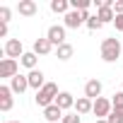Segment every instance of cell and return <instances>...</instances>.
I'll use <instances>...</instances> for the list:
<instances>
[{
	"mask_svg": "<svg viewBox=\"0 0 123 123\" xmlns=\"http://www.w3.org/2000/svg\"><path fill=\"white\" fill-rule=\"evenodd\" d=\"M0 36H7V24H0Z\"/></svg>",
	"mask_w": 123,
	"mask_h": 123,
	"instance_id": "4316f807",
	"label": "cell"
},
{
	"mask_svg": "<svg viewBox=\"0 0 123 123\" xmlns=\"http://www.w3.org/2000/svg\"><path fill=\"white\" fill-rule=\"evenodd\" d=\"M58 85H53V82H46V87L43 89H39L36 92V97H34V101L41 106V109H48L51 104H55V99H58Z\"/></svg>",
	"mask_w": 123,
	"mask_h": 123,
	"instance_id": "6da1fadb",
	"label": "cell"
},
{
	"mask_svg": "<svg viewBox=\"0 0 123 123\" xmlns=\"http://www.w3.org/2000/svg\"><path fill=\"white\" fill-rule=\"evenodd\" d=\"M113 24H116V29H118V31H123V15H116Z\"/></svg>",
	"mask_w": 123,
	"mask_h": 123,
	"instance_id": "d4e9b609",
	"label": "cell"
},
{
	"mask_svg": "<svg viewBox=\"0 0 123 123\" xmlns=\"http://www.w3.org/2000/svg\"><path fill=\"white\" fill-rule=\"evenodd\" d=\"M55 55H58V60H68V58H73V46H70V43H63V46H58Z\"/></svg>",
	"mask_w": 123,
	"mask_h": 123,
	"instance_id": "d6986e66",
	"label": "cell"
},
{
	"mask_svg": "<svg viewBox=\"0 0 123 123\" xmlns=\"http://www.w3.org/2000/svg\"><path fill=\"white\" fill-rule=\"evenodd\" d=\"M92 109H94V101L87 99V97H80V99L75 101V113H80V116H82V113H89Z\"/></svg>",
	"mask_w": 123,
	"mask_h": 123,
	"instance_id": "5bb4252c",
	"label": "cell"
},
{
	"mask_svg": "<svg viewBox=\"0 0 123 123\" xmlns=\"http://www.w3.org/2000/svg\"><path fill=\"white\" fill-rule=\"evenodd\" d=\"M46 39L53 43V46H63V43H68L65 41V27H48V31H46Z\"/></svg>",
	"mask_w": 123,
	"mask_h": 123,
	"instance_id": "277c9868",
	"label": "cell"
},
{
	"mask_svg": "<svg viewBox=\"0 0 123 123\" xmlns=\"http://www.w3.org/2000/svg\"><path fill=\"white\" fill-rule=\"evenodd\" d=\"M43 118L48 123H60V121H63V109L55 106V104H51L48 109H43Z\"/></svg>",
	"mask_w": 123,
	"mask_h": 123,
	"instance_id": "9c48e42d",
	"label": "cell"
},
{
	"mask_svg": "<svg viewBox=\"0 0 123 123\" xmlns=\"http://www.w3.org/2000/svg\"><path fill=\"white\" fill-rule=\"evenodd\" d=\"M68 7H70V0H51V10L58 15H68L70 12Z\"/></svg>",
	"mask_w": 123,
	"mask_h": 123,
	"instance_id": "e0dca14e",
	"label": "cell"
},
{
	"mask_svg": "<svg viewBox=\"0 0 123 123\" xmlns=\"http://www.w3.org/2000/svg\"><path fill=\"white\" fill-rule=\"evenodd\" d=\"M10 17H12V10L3 5V7H0V24H7V22H10Z\"/></svg>",
	"mask_w": 123,
	"mask_h": 123,
	"instance_id": "44dd1931",
	"label": "cell"
},
{
	"mask_svg": "<svg viewBox=\"0 0 123 123\" xmlns=\"http://www.w3.org/2000/svg\"><path fill=\"white\" fill-rule=\"evenodd\" d=\"M118 55H121V41L113 39V36L104 39L101 41V58L106 63H113V60H118Z\"/></svg>",
	"mask_w": 123,
	"mask_h": 123,
	"instance_id": "7a4b0ae2",
	"label": "cell"
},
{
	"mask_svg": "<svg viewBox=\"0 0 123 123\" xmlns=\"http://www.w3.org/2000/svg\"><path fill=\"white\" fill-rule=\"evenodd\" d=\"M19 65H17V60H12V58H3V63H0V77H17L19 73Z\"/></svg>",
	"mask_w": 123,
	"mask_h": 123,
	"instance_id": "5b68a950",
	"label": "cell"
},
{
	"mask_svg": "<svg viewBox=\"0 0 123 123\" xmlns=\"http://www.w3.org/2000/svg\"><path fill=\"white\" fill-rule=\"evenodd\" d=\"M27 77H29V87H31V89L39 92V89L46 87V80H43V73H41V70H31Z\"/></svg>",
	"mask_w": 123,
	"mask_h": 123,
	"instance_id": "7c38bea8",
	"label": "cell"
},
{
	"mask_svg": "<svg viewBox=\"0 0 123 123\" xmlns=\"http://www.w3.org/2000/svg\"><path fill=\"white\" fill-rule=\"evenodd\" d=\"M113 12H116V15H123V0H116V5H113Z\"/></svg>",
	"mask_w": 123,
	"mask_h": 123,
	"instance_id": "484cf974",
	"label": "cell"
},
{
	"mask_svg": "<svg viewBox=\"0 0 123 123\" xmlns=\"http://www.w3.org/2000/svg\"><path fill=\"white\" fill-rule=\"evenodd\" d=\"M5 123H19V121H5Z\"/></svg>",
	"mask_w": 123,
	"mask_h": 123,
	"instance_id": "f1b7e54d",
	"label": "cell"
},
{
	"mask_svg": "<svg viewBox=\"0 0 123 123\" xmlns=\"http://www.w3.org/2000/svg\"><path fill=\"white\" fill-rule=\"evenodd\" d=\"M5 55L7 58H22L24 55V48H22V41L19 39H7V43H5Z\"/></svg>",
	"mask_w": 123,
	"mask_h": 123,
	"instance_id": "8992f818",
	"label": "cell"
},
{
	"mask_svg": "<svg viewBox=\"0 0 123 123\" xmlns=\"http://www.w3.org/2000/svg\"><path fill=\"white\" fill-rule=\"evenodd\" d=\"M97 123H109V121H106V118H99V121H97Z\"/></svg>",
	"mask_w": 123,
	"mask_h": 123,
	"instance_id": "83f0119b",
	"label": "cell"
},
{
	"mask_svg": "<svg viewBox=\"0 0 123 123\" xmlns=\"http://www.w3.org/2000/svg\"><path fill=\"white\" fill-rule=\"evenodd\" d=\"M106 121H109V123H123V109H113Z\"/></svg>",
	"mask_w": 123,
	"mask_h": 123,
	"instance_id": "ffe728a7",
	"label": "cell"
},
{
	"mask_svg": "<svg viewBox=\"0 0 123 123\" xmlns=\"http://www.w3.org/2000/svg\"><path fill=\"white\" fill-rule=\"evenodd\" d=\"M10 89H12L15 94H22L24 89H29V77H27V75H17V77H12V80H10Z\"/></svg>",
	"mask_w": 123,
	"mask_h": 123,
	"instance_id": "8fae6325",
	"label": "cell"
},
{
	"mask_svg": "<svg viewBox=\"0 0 123 123\" xmlns=\"http://www.w3.org/2000/svg\"><path fill=\"white\" fill-rule=\"evenodd\" d=\"M12 94L15 92L10 87H5V85L0 87V111H10L12 109Z\"/></svg>",
	"mask_w": 123,
	"mask_h": 123,
	"instance_id": "30bf717a",
	"label": "cell"
},
{
	"mask_svg": "<svg viewBox=\"0 0 123 123\" xmlns=\"http://www.w3.org/2000/svg\"><path fill=\"white\" fill-rule=\"evenodd\" d=\"M92 111H94V116H99V118H104V116L109 118V113L113 111V104H111L109 99L99 97V99H94V109H92Z\"/></svg>",
	"mask_w": 123,
	"mask_h": 123,
	"instance_id": "52a82bcc",
	"label": "cell"
},
{
	"mask_svg": "<svg viewBox=\"0 0 123 123\" xmlns=\"http://www.w3.org/2000/svg\"><path fill=\"white\" fill-rule=\"evenodd\" d=\"M51 48H53V43L48 39H36L34 41V53L36 55H46V53H51Z\"/></svg>",
	"mask_w": 123,
	"mask_h": 123,
	"instance_id": "9a60e30c",
	"label": "cell"
},
{
	"mask_svg": "<svg viewBox=\"0 0 123 123\" xmlns=\"http://www.w3.org/2000/svg\"><path fill=\"white\" fill-rule=\"evenodd\" d=\"M99 94H101V82L99 80H89L85 85V97L94 101V99H99Z\"/></svg>",
	"mask_w": 123,
	"mask_h": 123,
	"instance_id": "4fadbf2b",
	"label": "cell"
},
{
	"mask_svg": "<svg viewBox=\"0 0 123 123\" xmlns=\"http://www.w3.org/2000/svg\"><path fill=\"white\" fill-rule=\"evenodd\" d=\"M55 106H60V109H70V106H75V99H73V94L70 92H60L58 94V99H55Z\"/></svg>",
	"mask_w": 123,
	"mask_h": 123,
	"instance_id": "2e32d148",
	"label": "cell"
},
{
	"mask_svg": "<svg viewBox=\"0 0 123 123\" xmlns=\"http://www.w3.org/2000/svg\"><path fill=\"white\" fill-rule=\"evenodd\" d=\"M17 12L22 17H34L39 12V5L34 3V0H19V5H17Z\"/></svg>",
	"mask_w": 123,
	"mask_h": 123,
	"instance_id": "ba28073f",
	"label": "cell"
},
{
	"mask_svg": "<svg viewBox=\"0 0 123 123\" xmlns=\"http://www.w3.org/2000/svg\"><path fill=\"white\" fill-rule=\"evenodd\" d=\"M63 19H65V27H68V29H77V27L87 24L89 15H87V12H77V10H70V12H68Z\"/></svg>",
	"mask_w": 123,
	"mask_h": 123,
	"instance_id": "3957f363",
	"label": "cell"
},
{
	"mask_svg": "<svg viewBox=\"0 0 123 123\" xmlns=\"http://www.w3.org/2000/svg\"><path fill=\"white\" fill-rule=\"evenodd\" d=\"M36 58H39V55H36L34 51H29V53H24V55L19 58V63H22L24 68H29V70H36Z\"/></svg>",
	"mask_w": 123,
	"mask_h": 123,
	"instance_id": "ac0fdd59",
	"label": "cell"
},
{
	"mask_svg": "<svg viewBox=\"0 0 123 123\" xmlns=\"http://www.w3.org/2000/svg\"><path fill=\"white\" fill-rule=\"evenodd\" d=\"M111 104H113V109H123V92H116L113 99H111Z\"/></svg>",
	"mask_w": 123,
	"mask_h": 123,
	"instance_id": "603a6c76",
	"label": "cell"
},
{
	"mask_svg": "<svg viewBox=\"0 0 123 123\" xmlns=\"http://www.w3.org/2000/svg\"><path fill=\"white\" fill-rule=\"evenodd\" d=\"M87 29H92V31H97V29H101V22H99V17H97V15L87 19Z\"/></svg>",
	"mask_w": 123,
	"mask_h": 123,
	"instance_id": "7402d4cb",
	"label": "cell"
},
{
	"mask_svg": "<svg viewBox=\"0 0 123 123\" xmlns=\"http://www.w3.org/2000/svg\"><path fill=\"white\" fill-rule=\"evenodd\" d=\"M60 123H80V113H68V116H63Z\"/></svg>",
	"mask_w": 123,
	"mask_h": 123,
	"instance_id": "cb8c5ba5",
	"label": "cell"
}]
</instances>
